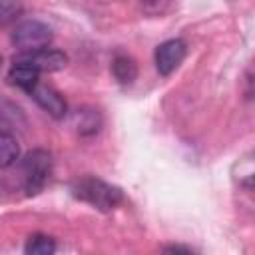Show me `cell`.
Instances as JSON below:
<instances>
[{"label": "cell", "mask_w": 255, "mask_h": 255, "mask_svg": "<svg viewBox=\"0 0 255 255\" xmlns=\"http://www.w3.org/2000/svg\"><path fill=\"white\" fill-rule=\"evenodd\" d=\"M185 54H187V44L183 40L171 38V40L161 42L153 54V62H155L157 72L161 76L173 74L179 68V64L185 60Z\"/></svg>", "instance_id": "277c9868"}, {"label": "cell", "mask_w": 255, "mask_h": 255, "mask_svg": "<svg viewBox=\"0 0 255 255\" xmlns=\"http://www.w3.org/2000/svg\"><path fill=\"white\" fill-rule=\"evenodd\" d=\"M28 96H30L48 116H52L54 120H62V118L68 114V104H66L64 96H62L56 88H52V86H48V84L38 82V84L28 92Z\"/></svg>", "instance_id": "8992f818"}, {"label": "cell", "mask_w": 255, "mask_h": 255, "mask_svg": "<svg viewBox=\"0 0 255 255\" xmlns=\"http://www.w3.org/2000/svg\"><path fill=\"white\" fill-rule=\"evenodd\" d=\"M54 34L52 28L40 20H24L16 24L12 30V44L20 52H34L40 48H48Z\"/></svg>", "instance_id": "3957f363"}, {"label": "cell", "mask_w": 255, "mask_h": 255, "mask_svg": "<svg viewBox=\"0 0 255 255\" xmlns=\"http://www.w3.org/2000/svg\"><path fill=\"white\" fill-rule=\"evenodd\" d=\"M14 60L28 64V66L34 68L38 74L64 70L66 64H68V56H66L62 50H56V48H40V50H34V52H22V54L16 56Z\"/></svg>", "instance_id": "5b68a950"}, {"label": "cell", "mask_w": 255, "mask_h": 255, "mask_svg": "<svg viewBox=\"0 0 255 255\" xmlns=\"http://www.w3.org/2000/svg\"><path fill=\"white\" fill-rule=\"evenodd\" d=\"M72 195L100 211H112L124 201V193L120 187L94 175H84L76 179L72 183Z\"/></svg>", "instance_id": "6da1fadb"}, {"label": "cell", "mask_w": 255, "mask_h": 255, "mask_svg": "<svg viewBox=\"0 0 255 255\" xmlns=\"http://www.w3.org/2000/svg\"><path fill=\"white\" fill-rule=\"evenodd\" d=\"M163 251H167V253H191L189 247H181V245H171V247H165Z\"/></svg>", "instance_id": "5bb4252c"}, {"label": "cell", "mask_w": 255, "mask_h": 255, "mask_svg": "<svg viewBox=\"0 0 255 255\" xmlns=\"http://www.w3.org/2000/svg\"><path fill=\"white\" fill-rule=\"evenodd\" d=\"M54 251H56V241L44 233L30 235L24 245V253H28V255H52Z\"/></svg>", "instance_id": "7c38bea8"}, {"label": "cell", "mask_w": 255, "mask_h": 255, "mask_svg": "<svg viewBox=\"0 0 255 255\" xmlns=\"http://www.w3.org/2000/svg\"><path fill=\"white\" fill-rule=\"evenodd\" d=\"M112 74H114V78L122 86H129L137 78V66H135V62H133L131 56H128V54H116L114 60H112Z\"/></svg>", "instance_id": "30bf717a"}, {"label": "cell", "mask_w": 255, "mask_h": 255, "mask_svg": "<svg viewBox=\"0 0 255 255\" xmlns=\"http://www.w3.org/2000/svg\"><path fill=\"white\" fill-rule=\"evenodd\" d=\"M38 76H40V74H38L34 68H30V66L24 64V62H16V60H14L12 68L8 70V80H10V84L18 86V88L24 90L26 94L40 82Z\"/></svg>", "instance_id": "9c48e42d"}, {"label": "cell", "mask_w": 255, "mask_h": 255, "mask_svg": "<svg viewBox=\"0 0 255 255\" xmlns=\"http://www.w3.org/2000/svg\"><path fill=\"white\" fill-rule=\"evenodd\" d=\"M20 157V143L10 131H0V169L10 167Z\"/></svg>", "instance_id": "8fae6325"}, {"label": "cell", "mask_w": 255, "mask_h": 255, "mask_svg": "<svg viewBox=\"0 0 255 255\" xmlns=\"http://www.w3.org/2000/svg\"><path fill=\"white\" fill-rule=\"evenodd\" d=\"M52 175V155L46 149H32L22 159V181L28 195H36L44 189Z\"/></svg>", "instance_id": "7a4b0ae2"}, {"label": "cell", "mask_w": 255, "mask_h": 255, "mask_svg": "<svg viewBox=\"0 0 255 255\" xmlns=\"http://www.w3.org/2000/svg\"><path fill=\"white\" fill-rule=\"evenodd\" d=\"M22 14V4L18 0H0V26L16 22Z\"/></svg>", "instance_id": "4fadbf2b"}, {"label": "cell", "mask_w": 255, "mask_h": 255, "mask_svg": "<svg viewBox=\"0 0 255 255\" xmlns=\"http://www.w3.org/2000/svg\"><path fill=\"white\" fill-rule=\"evenodd\" d=\"M72 122H74V128H76V131H78L80 135L90 137V135H94V133L100 131L102 116H100V112L94 110V108H80V110L74 112Z\"/></svg>", "instance_id": "ba28073f"}, {"label": "cell", "mask_w": 255, "mask_h": 255, "mask_svg": "<svg viewBox=\"0 0 255 255\" xmlns=\"http://www.w3.org/2000/svg\"><path fill=\"white\" fill-rule=\"evenodd\" d=\"M24 126H26V116L20 110V106L0 96V131L12 133L16 129H22Z\"/></svg>", "instance_id": "52a82bcc"}, {"label": "cell", "mask_w": 255, "mask_h": 255, "mask_svg": "<svg viewBox=\"0 0 255 255\" xmlns=\"http://www.w3.org/2000/svg\"><path fill=\"white\" fill-rule=\"evenodd\" d=\"M0 64H2V56H0Z\"/></svg>", "instance_id": "9a60e30c"}]
</instances>
